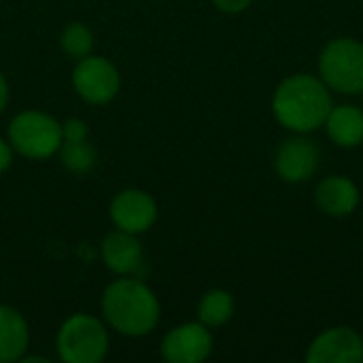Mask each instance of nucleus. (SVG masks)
<instances>
[{
  "label": "nucleus",
  "mask_w": 363,
  "mask_h": 363,
  "mask_svg": "<svg viewBox=\"0 0 363 363\" xmlns=\"http://www.w3.org/2000/svg\"><path fill=\"white\" fill-rule=\"evenodd\" d=\"M100 311L108 330L125 338L149 336L162 317L155 291L136 277H119L108 283L100 298Z\"/></svg>",
  "instance_id": "obj_1"
},
{
  "label": "nucleus",
  "mask_w": 363,
  "mask_h": 363,
  "mask_svg": "<svg viewBox=\"0 0 363 363\" xmlns=\"http://www.w3.org/2000/svg\"><path fill=\"white\" fill-rule=\"evenodd\" d=\"M272 111L281 125L306 134L321 128L332 111L328 85L313 74H294L285 79L272 98Z\"/></svg>",
  "instance_id": "obj_2"
},
{
  "label": "nucleus",
  "mask_w": 363,
  "mask_h": 363,
  "mask_svg": "<svg viewBox=\"0 0 363 363\" xmlns=\"http://www.w3.org/2000/svg\"><path fill=\"white\" fill-rule=\"evenodd\" d=\"M55 349L64 363H100L111 351V330L102 317L74 313L62 321Z\"/></svg>",
  "instance_id": "obj_3"
},
{
  "label": "nucleus",
  "mask_w": 363,
  "mask_h": 363,
  "mask_svg": "<svg viewBox=\"0 0 363 363\" xmlns=\"http://www.w3.org/2000/svg\"><path fill=\"white\" fill-rule=\"evenodd\" d=\"M6 140L11 143L13 151L26 160H49L57 155L62 147V121L45 111H19L9 123Z\"/></svg>",
  "instance_id": "obj_4"
},
{
  "label": "nucleus",
  "mask_w": 363,
  "mask_h": 363,
  "mask_svg": "<svg viewBox=\"0 0 363 363\" xmlns=\"http://www.w3.org/2000/svg\"><path fill=\"white\" fill-rule=\"evenodd\" d=\"M319 72L328 87L340 94L363 91V45L353 38H336L319 57Z\"/></svg>",
  "instance_id": "obj_5"
},
{
  "label": "nucleus",
  "mask_w": 363,
  "mask_h": 363,
  "mask_svg": "<svg viewBox=\"0 0 363 363\" xmlns=\"http://www.w3.org/2000/svg\"><path fill=\"white\" fill-rule=\"evenodd\" d=\"M72 87L83 102L102 106L117 98L121 89V74L108 57L89 53L77 60L72 70Z\"/></svg>",
  "instance_id": "obj_6"
},
{
  "label": "nucleus",
  "mask_w": 363,
  "mask_h": 363,
  "mask_svg": "<svg viewBox=\"0 0 363 363\" xmlns=\"http://www.w3.org/2000/svg\"><path fill=\"white\" fill-rule=\"evenodd\" d=\"M108 217L113 228L140 236L155 225L157 202L149 191L138 187H128L115 194V198L111 200Z\"/></svg>",
  "instance_id": "obj_7"
},
{
  "label": "nucleus",
  "mask_w": 363,
  "mask_h": 363,
  "mask_svg": "<svg viewBox=\"0 0 363 363\" xmlns=\"http://www.w3.org/2000/svg\"><path fill=\"white\" fill-rule=\"evenodd\" d=\"M160 353L168 363H200L213 353V334L200 321L174 325L162 338Z\"/></svg>",
  "instance_id": "obj_8"
},
{
  "label": "nucleus",
  "mask_w": 363,
  "mask_h": 363,
  "mask_svg": "<svg viewBox=\"0 0 363 363\" xmlns=\"http://www.w3.org/2000/svg\"><path fill=\"white\" fill-rule=\"evenodd\" d=\"M319 160H321V151L313 140L304 136H294V138H287L277 149L274 168L283 181L304 183L319 168Z\"/></svg>",
  "instance_id": "obj_9"
},
{
  "label": "nucleus",
  "mask_w": 363,
  "mask_h": 363,
  "mask_svg": "<svg viewBox=\"0 0 363 363\" xmlns=\"http://www.w3.org/2000/svg\"><path fill=\"white\" fill-rule=\"evenodd\" d=\"M363 359L362 336L351 328H332L308 347V363H359Z\"/></svg>",
  "instance_id": "obj_10"
},
{
  "label": "nucleus",
  "mask_w": 363,
  "mask_h": 363,
  "mask_svg": "<svg viewBox=\"0 0 363 363\" xmlns=\"http://www.w3.org/2000/svg\"><path fill=\"white\" fill-rule=\"evenodd\" d=\"M100 255L104 266L117 277H134L145 262V249L140 245V238L117 228L102 238Z\"/></svg>",
  "instance_id": "obj_11"
},
{
  "label": "nucleus",
  "mask_w": 363,
  "mask_h": 363,
  "mask_svg": "<svg viewBox=\"0 0 363 363\" xmlns=\"http://www.w3.org/2000/svg\"><path fill=\"white\" fill-rule=\"evenodd\" d=\"M30 349V325L9 304H0V363H17Z\"/></svg>",
  "instance_id": "obj_12"
},
{
  "label": "nucleus",
  "mask_w": 363,
  "mask_h": 363,
  "mask_svg": "<svg viewBox=\"0 0 363 363\" xmlns=\"http://www.w3.org/2000/svg\"><path fill=\"white\" fill-rule=\"evenodd\" d=\"M317 206L332 217H347L351 215L359 204V191L355 183L347 177H328L317 185L315 191Z\"/></svg>",
  "instance_id": "obj_13"
},
{
  "label": "nucleus",
  "mask_w": 363,
  "mask_h": 363,
  "mask_svg": "<svg viewBox=\"0 0 363 363\" xmlns=\"http://www.w3.org/2000/svg\"><path fill=\"white\" fill-rule=\"evenodd\" d=\"M323 125L328 130V136L338 147L351 149L363 143V111L357 106L342 104L332 108Z\"/></svg>",
  "instance_id": "obj_14"
},
{
  "label": "nucleus",
  "mask_w": 363,
  "mask_h": 363,
  "mask_svg": "<svg viewBox=\"0 0 363 363\" xmlns=\"http://www.w3.org/2000/svg\"><path fill=\"white\" fill-rule=\"evenodd\" d=\"M57 157H60V164L70 174H77V177L89 174L98 164V151L89 143V138H85V140H62Z\"/></svg>",
  "instance_id": "obj_15"
},
{
  "label": "nucleus",
  "mask_w": 363,
  "mask_h": 363,
  "mask_svg": "<svg viewBox=\"0 0 363 363\" xmlns=\"http://www.w3.org/2000/svg\"><path fill=\"white\" fill-rule=\"evenodd\" d=\"M234 317V298L225 289H211L198 304V321L206 328H221Z\"/></svg>",
  "instance_id": "obj_16"
},
{
  "label": "nucleus",
  "mask_w": 363,
  "mask_h": 363,
  "mask_svg": "<svg viewBox=\"0 0 363 363\" xmlns=\"http://www.w3.org/2000/svg\"><path fill=\"white\" fill-rule=\"evenodd\" d=\"M60 47L68 57L81 60L94 53V32L83 21H70L60 32Z\"/></svg>",
  "instance_id": "obj_17"
},
{
  "label": "nucleus",
  "mask_w": 363,
  "mask_h": 363,
  "mask_svg": "<svg viewBox=\"0 0 363 363\" xmlns=\"http://www.w3.org/2000/svg\"><path fill=\"white\" fill-rule=\"evenodd\" d=\"M89 136V128L79 117H68L62 121V138L64 140H85Z\"/></svg>",
  "instance_id": "obj_18"
},
{
  "label": "nucleus",
  "mask_w": 363,
  "mask_h": 363,
  "mask_svg": "<svg viewBox=\"0 0 363 363\" xmlns=\"http://www.w3.org/2000/svg\"><path fill=\"white\" fill-rule=\"evenodd\" d=\"M13 157H15V151H13L11 143H9L6 138L0 136V174H4V172L11 168Z\"/></svg>",
  "instance_id": "obj_19"
},
{
  "label": "nucleus",
  "mask_w": 363,
  "mask_h": 363,
  "mask_svg": "<svg viewBox=\"0 0 363 363\" xmlns=\"http://www.w3.org/2000/svg\"><path fill=\"white\" fill-rule=\"evenodd\" d=\"M213 4H215L219 11L234 15V13H240V11H245V9L251 4V0H213Z\"/></svg>",
  "instance_id": "obj_20"
},
{
  "label": "nucleus",
  "mask_w": 363,
  "mask_h": 363,
  "mask_svg": "<svg viewBox=\"0 0 363 363\" xmlns=\"http://www.w3.org/2000/svg\"><path fill=\"white\" fill-rule=\"evenodd\" d=\"M9 100H11V87H9L6 77H4L2 70H0V115H2L4 108L9 106Z\"/></svg>",
  "instance_id": "obj_21"
}]
</instances>
